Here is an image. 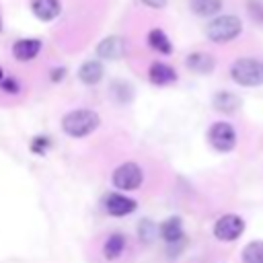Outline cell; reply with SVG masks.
<instances>
[{"mask_svg": "<svg viewBox=\"0 0 263 263\" xmlns=\"http://www.w3.org/2000/svg\"><path fill=\"white\" fill-rule=\"evenodd\" d=\"M31 8H33L35 16H37L39 21H45V23L53 21V18L62 12L60 0H33V2H31Z\"/></svg>", "mask_w": 263, "mask_h": 263, "instance_id": "11", "label": "cell"}, {"mask_svg": "<svg viewBox=\"0 0 263 263\" xmlns=\"http://www.w3.org/2000/svg\"><path fill=\"white\" fill-rule=\"evenodd\" d=\"M208 140L218 152H230L236 146V132L230 123L216 121L208 132Z\"/></svg>", "mask_w": 263, "mask_h": 263, "instance_id": "6", "label": "cell"}, {"mask_svg": "<svg viewBox=\"0 0 263 263\" xmlns=\"http://www.w3.org/2000/svg\"><path fill=\"white\" fill-rule=\"evenodd\" d=\"M0 88L6 92H18V82L12 78H6V80H0Z\"/></svg>", "mask_w": 263, "mask_h": 263, "instance_id": "23", "label": "cell"}, {"mask_svg": "<svg viewBox=\"0 0 263 263\" xmlns=\"http://www.w3.org/2000/svg\"><path fill=\"white\" fill-rule=\"evenodd\" d=\"M240 103H242L240 97L234 95V92H230V90H220V92H216L214 99H212L214 109H216V111H222V113H234V111L240 107Z\"/></svg>", "mask_w": 263, "mask_h": 263, "instance_id": "13", "label": "cell"}, {"mask_svg": "<svg viewBox=\"0 0 263 263\" xmlns=\"http://www.w3.org/2000/svg\"><path fill=\"white\" fill-rule=\"evenodd\" d=\"M245 232V220L236 214H224L214 224V236L222 242H232Z\"/></svg>", "mask_w": 263, "mask_h": 263, "instance_id": "5", "label": "cell"}, {"mask_svg": "<svg viewBox=\"0 0 263 263\" xmlns=\"http://www.w3.org/2000/svg\"><path fill=\"white\" fill-rule=\"evenodd\" d=\"M123 247H125V236H123L121 232L109 234L107 240H105V245H103V255H105V259H109V261L117 259V257L123 253Z\"/></svg>", "mask_w": 263, "mask_h": 263, "instance_id": "16", "label": "cell"}, {"mask_svg": "<svg viewBox=\"0 0 263 263\" xmlns=\"http://www.w3.org/2000/svg\"><path fill=\"white\" fill-rule=\"evenodd\" d=\"M125 53V43L121 37H107L97 45V55L103 60H119Z\"/></svg>", "mask_w": 263, "mask_h": 263, "instance_id": "8", "label": "cell"}, {"mask_svg": "<svg viewBox=\"0 0 263 263\" xmlns=\"http://www.w3.org/2000/svg\"><path fill=\"white\" fill-rule=\"evenodd\" d=\"M136 205L138 203L134 199H129V197H125L121 193H109L105 197V210L111 216H127V214H132L136 210Z\"/></svg>", "mask_w": 263, "mask_h": 263, "instance_id": "7", "label": "cell"}, {"mask_svg": "<svg viewBox=\"0 0 263 263\" xmlns=\"http://www.w3.org/2000/svg\"><path fill=\"white\" fill-rule=\"evenodd\" d=\"M0 31H2V18H0Z\"/></svg>", "mask_w": 263, "mask_h": 263, "instance_id": "26", "label": "cell"}, {"mask_svg": "<svg viewBox=\"0 0 263 263\" xmlns=\"http://www.w3.org/2000/svg\"><path fill=\"white\" fill-rule=\"evenodd\" d=\"M189 8L197 16H214L222 8V0H189Z\"/></svg>", "mask_w": 263, "mask_h": 263, "instance_id": "17", "label": "cell"}, {"mask_svg": "<svg viewBox=\"0 0 263 263\" xmlns=\"http://www.w3.org/2000/svg\"><path fill=\"white\" fill-rule=\"evenodd\" d=\"M47 144H49V140H47V138H35V140L31 142V150H33V152H37V154H43Z\"/></svg>", "mask_w": 263, "mask_h": 263, "instance_id": "22", "label": "cell"}, {"mask_svg": "<svg viewBox=\"0 0 263 263\" xmlns=\"http://www.w3.org/2000/svg\"><path fill=\"white\" fill-rule=\"evenodd\" d=\"M148 78H150L152 84L164 86V84H171V82L177 80V72H175V68H171L164 62H154L148 70Z\"/></svg>", "mask_w": 263, "mask_h": 263, "instance_id": "9", "label": "cell"}, {"mask_svg": "<svg viewBox=\"0 0 263 263\" xmlns=\"http://www.w3.org/2000/svg\"><path fill=\"white\" fill-rule=\"evenodd\" d=\"M148 45H150L152 49H156L158 53H164V55H168V53L173 51L171 39L166 37V33H164L162 29H152V31L148 33Z\"/></svg>", "mask_w": 263, "mask_h": 263, "instance_id": "18", "label": "cell"}, {"mask_svg": "<svg viewBox=\"0 0 263 263\" xmlns=\"http://www.w3.org/2000/svg\"><path fill=\"white\" fill-rule=\"evenodd\" d=\"M39 51H41V41L39 39H18L12 45V55L18 62H31L33 58H37Z\"/></svg>", "mask_w": 263, "mask_h": 263, "instance_id": "10", "label": "cell"}, {"mask_svg": "<svg viewBox=\"0 0 263 263\" xmlns=\"http://www.w3.org/2000/svg\"><path fill=\"white\" fill-rule=\"evenodd\" d=\"M142 181H144V173H142L140 164H136V162H123L111 175L113 187L121 189V191H134L142 185Z\"/></svg>", "mask_w": 263, "mask_h": 263, "instance_id": "4", "label": "cell"}, {"mask_svg": "<svg viewBox=\"0 0 263 263\" xmlns=\"http://www.w3.org/2000/svg\"><path fill=\"white\" fill-rule=\"evenodd\" d=\"M142 2H144L146 6H150V8H156V10L166 6V0H142Z\"/></svg>", "mask_w": 263, "mask_h": 263, "instance_id": "24", "label": "cell"}, {"mask_svg": "<svg viewBox=\"0 0 263 263\" xmlns=\"http://www.w3.org/2000/svg\"><path fill=\"white\" fill-rule=\"evenodd\" d=\"M242 263H263V240H251L242 249Z\"/></svg>", "mask_w": 263, "mask_h": 263, "instance_id": "19", "label": "cell"}, {"mask_svg": "<svg viewBox=\"0 0 263 263\" xmlns=\"http://www.w3.org/2000/svg\"><path fill=\"white\" fill-rule=\"evenodd\" d=\"M160 236H162L168 245L179 242V240L183 238V222H181V218H179V216H173V218L164 220L162 226H160Z\"/></svg>", "mask_w": 263, "mask_h": 263, "instance_id": "14", "label": "cell"}, {"mask_svg": "<svg viewBox=\"0 0 263 263\" xmlns=\"http://www.w3.org/2000/svg\"><path fill=\"white\" fill-rule=\"evenodd\" d=\"M247 10H249V14L255 23L263 25V0H249Z\"/></svg>", "mask_w": 263, "mask_h": 263, "instance_id": "20", "label": "cell"}, {"mask_svg": "<svg viewBox=\"0 0 263 263\" xmlns=\"http://www.w3.org/2000/svg\"><path fill=\"white\" fill-rule=\"evenodd\" d=\"M154 234H156L154 224H152L150 220H142V222H140V236H142V240L150 242V240L154 238Z\"/></svg>", "mask_w": 263, "mask_h": 263, "instance_id": "21", "label": "cell"}, {"mask_svg": "<svg viewBox=\"0 0 263 263\" xmlns=\"http://www.w3.org/2000/svg\"><path fill=\"white\" fill-rule=\"evenodd\" d=\"M103 66L97 62V60H90V62H86V64H82L80 66V70H78V78L84 82V84H97V82H101V78H103Z\"/></svg>", "mask_w": 263, "mask_h": 263, "instance_id": "15", "label": "cell"}, {"mask_svg": "<svg viewBox=\"0 0 263 263\" xmlns=\"http://www.w3.org/2000/svg\"><path fill=\"white\" fill-rule=\"evenodd\" d=\"M185 64H187V68H189L191 72H195V74H210V72L214 70V66H216L214 58H212L210 53H201V51L189 53L187 60H185Z\"/></svg>", "mask_w": 263, "mask_h": 263, "instance_id": "12", "label": "cell"}, {"mask_svg": "<svg viewBox=\"0 0 263 263\" xmlns=\"http://www.w3.org/2000/svg\"><path fill=\"white\" fill-rule=\"evenodd\" d=\"M242 33V23L238 16L234 14H222L216 16L214 21H210V25L205 27V35L210 41L214 43H228L232 39H236Z\"/></svg>", "mask_w": 263, "mask_h": 263, "instance_id": "2", "label": "cell"}, {"mask_svg": "<svg viewBox=\"0 0 263 263\" xmlns=\"http://www.w3.org/2000/svg\"><path fill=\"white\" fill-rule=\"evenodd\" d=\"M230 76L240 86H259L263 84V64L253 58H240L232 64Z\"/></svg>", "mask_w": 263, "mask_h": 263, "instance_id": "3", "label": "cell"}, {"mask_svg": "<svg viewBox=\"0 0 263 263\" xmlns=\"http://www.w3.org/2000/svg\"><path fill=\"white\" fill-rule=\"evenodd\" d=\"M101 125L99 113L90 109H76L62 117V129L72 138H84Z\"/></svg>", "mask_w": 263, "mask_h": 263, "instance_id": "1", "label": "cell"}, {"mask_svg": "<svg viewBox=\"0 0 263 263\" xmlns=\"http://www.w3.org/2000/svg\"><path fill=\"white\" fill-rule=\"evenodd\" d=\"M2 74H4V72H2V68H0V80H2Z\"/></svg>", "mask_w": 263, "mask_h": 263, "instance_id": "25", "label": "cell"}]
</instances>
